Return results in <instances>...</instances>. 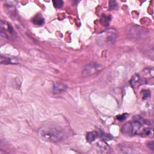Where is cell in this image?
I'll use <instances>...</instances> for the list:
<instances>
[{"label":"cell","instance_id":"1","mask_svg":"<svg viewBox=\"0 0 154 154\" xmlns=\"http://www.w3.org/2000/svg\"><path fill=\"white\" fill-rule=\"evenodd\" d=\"M122 132L128 135H139L148 137L153 135V128L149 121L137 116L134 117V120L124 124L122 128Z\"/></svg>","mask_w":154,"mask_h":154},{"label":"cell","instance_id":"2","mask_svg":"<svg viewBox=\"0 0 154 154\" xmlns=\"http://www.w3.org/2000/svg\"><path fill=\"white\" fill-rule=\"evenodd\" d=\"M38 134L45 140L53 143L60 142L63 137V133L59 128L50 125L42 126L38 130Z\"/></svg>","mask_w":154,"mask_h":154},{"label":"cell","instance_id":"3","mask_svg":"<svg viewBox=\"0 0 154 154\" xmlns=\"http://www.w3.org/2000/svg\"><path fill=\"white\" fill-rule=\"evenodd\" d=\"M117 38V33L113 30H108L101 33L98 38V42L101 45L113 44Z\"/></svg>","mask_w":154,"mask_h":154},{"label":"cell","instance_id":"4","mask_svg":"<svg viewBox=\"0 0 154 154\" xmlns=\"http://www.w3.org/2000/svg\"><path fill=\"white\" fill-rule=\"evenodd\" d=\"M0 33L2 37L8 39L15 38L16 36V34L10 24L3 20L1 21V33Z\"/></svg>","mask_w":154,"mask_h":154},{"label":"cell","instance_id":"5","mask_svg":"<svg viewBox=\"0 0 154 154\" xmlns=\"http://www.w3.org/2000/svg\"><path fill=\"white\" fill-rule=\"evenodd\" d=\"M102 69V66L101 65L96 62H93L85 66L82 71V75L84 76H91L99 72Z\"/></svg>","mask_w":154,"mask_h":154},{"label":"cell","instance_id":"6","mask_svg":"<svg viewBox=\"0 0 154 154\" xmlns=\"http://www.w3.org/2000/svg\"><path fill=\"white\" fill-rule=\"evenodd\" d=\"M146 84L145 80L140 74H135L130 80V84L133 88H138L139 86Z\"/></svg>","mask_w":154,"mask_h":154},{"label":"cell","instance_id":"7","mask_svg":"<svg viewBox=\"0 0 154 154\" xmlns=\"http://www.w3.org/2000/svg\"><path fill=\"white\" fill-rule=\"evenodd\" d=\"M97 149L99 153H107L110 152V146L105 142L104 141H101L97 144Z\"/></svg>","mask_w":154,"mask_h":154},{"label":"cell","instance_id":"8","mask_svg":"<svg viewBox=\"0 0 154 154\" xmlns=\"http://www.w3.org/2000/svg\"><path fill=\"white\" fill-rule=\"evenodd\" d=\"M67 86L64 83L57 82L54 84L53 92L54 93H61L65 92L67 89Z\"/></svg>","mask_w":154,"mask_h":154},{"label":"cell","instance_id":"9","mask_svg":"<svg viewBox=\"0 0 154 154\" xmlns=\"http://www.w3.org/2000/svg\"><path fill=\"white\" fill-rule=\"evenodd\" d=\"M0 62L1 64H4V65H9V64H17L18 61L15 59H13L12 58L1 56L0 57Z\"/></svg>","mask_w":154,"mask_h":154},{"label":"cell","instance_id":"10","mask_svg":"<svg viewBox=\"0 0 154 154\" xmlns=\"http://www.w3.org/2000/svg\"><path fill=\"white\" fill-rule=\"evenodd\" d=\"M32 22L35 25H42L44 24L45 21H44L43 18L42 16V15L41 14H37L36 16H35L33 18Z\"/></svg>","mask_w":154,"mask_h":154},{"label":"cell","instance_id":"11","mask_svg":"<svg viewBox=\"0 0 154 154\" xmlns=\"http://www.w3.org/2000/svg\"><path fill=\"white\" fill-rule=\"evenodd\" d=\"M98 135V134L96 131H92V132L87 133V134L86 135L87 141L89 143L94 142L95 139L97 138Z\"/></svg>","mask_w":154,"mask_h":154},{"label":"cell","instance_id":"12","mask_svg":"<svg viewBox=\"0 0 154 154\" xmlns=\"http://www.w3.org/2000/svg\"><path fill=\"white\" fill-rule=\"evenodd\" d=\"M53 3L54 6L56 8L59 9V8H61V7H63L64 2L63 1H61V0H56V1H53Z\"/></svg>","mask_w":154,"mask_h":154},{"label":"cell","instance_id":"13","mask_svg":"<svg viewBox=\"0 0 154 154\" xmlns=\"http://www.w3.org/2000/svg\"><path fill=\"white\" fill-rule=\"evenodd\" d=\"M111 20V18L110 16H104L103 15L101 18V21H102V23L104 25H107L110 22V21Z\"/></svg>","mask_w":154,"mask_h":154},{"label":"cell","instance_id":"14","mask_svg":"<svg viewBox=\"0 0 154 154\" xmlns=\"http://www.w3.org/2000/svg\"><path fill=\"white\" fill-rule=\"evenodd\" d=\"M109 8L111 10H115L118 8V5L116 1H110L109 2Z\"/></svg>","mask_w":154,"mask_h":154},{"label":"cell","instance_id":"15","mask_svg":"<svg viewBox=\"0 0 154 154\" xmlns=\"http://www.w3.org/2000/svg\"><path fill=\"white\" fill-rule=\"evenodd\" d=\"M142 96L144 99L149 98L150 96V91H148V90H144V91H142Z\"/></svg>","mask_w":154,"mask_h":154},{"label":"cell","instance_id":"16","mask_svg":"<svg viewBox=\"0 0 154 154\" xmlns=\"http://www.w3.org/2000/svg\"><path fill=\"white\" fill-rule=\"evenodd\" d=\"M128 117V114H123L121 115H118L117 116V119L119 121H123Z\"/></svg>","mask_w":154,"mask_h":154},{"label":"cell","instance_id":"17","mask_svg":"<svg viewBox=\"0 0 154 154\" xmlns=\"http://www.w3.org/2000/svg\"><path fill=\"white\" fill-rule=\"evenodd\" d=\"M102 138H103V139L105 140H110L113 138V137L110 135L107 134H102Z\"/></svg>","mask_w":154,"mask_h":154},{"label":"cell","instance_id":"18","mask_svg":"<svg viewBox=\"0 0 154 154\" xmlns=\"http://www.w3.org/2000/svg\"><path fill=\"white\" fill-rule=\"evenodd\" d=\"M148 147L149 149H150L151 150H154V145H153V142H150L148 145Z\"/></svg>","mask_w":154,"mask_h":154}]
</instances>
